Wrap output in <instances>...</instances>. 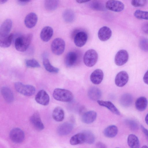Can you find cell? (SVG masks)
<instances>
[{"mask_svg":"<svg viewBox=\"0 0 148 148\" xmlns=\"http://www.w3.org/2000/svg\"><path fill=\"white\" fill-rule=\"evenodd\" d=\"M33 36L31 34L20 36L15 40L14 45L16 49L20 52L25 51L32 41Z\"/></svg>","mask_w":148,"mask_h":148,"instance_id":"1","label":"cell"},{"mask_svg":"<svg viewBox=\"0 0 148 148\" xmlns=\"http://www.w3.org/2000/svg\"><path fill=\"white\" fill-rule=\"evenodd\" d=\"M53 96L56 100L64 102H70L73 98V95L70 91L60 88H57L54 90Z\"/></svg>","mask_w":148,"mask_h":148,"instance_id":"2","label":"cell"},{"mask_svg":"<svg viewBox=\"0 0 148 148\" xmlns=\"http://www.w3.org/2000/svg\"><path fill=\"white\" fill-rule=\"evenodd\" d=\"M16 90L24 95L30 96L33 95L36 92L34 86L30 85L24 84L20 82H16L14 84Z\"/></svg>","mask_w":148,"mask_h":148,"instance_id":"3","label":"cell"},{"mask_svg":"<svg viewBox=\"0 0 148 148\" xmlns=\"http://www.w3.org/2000/svg\"><path fill=\"white\" fill-rule=\"evenodd\" d=\"M98 58L97 52L93 49L87 51L85 53L83 57V61L87 66L91 67L97 63Z\"/></svg>","mask_w":148,"mask_h":148,"instance_id":"4","label":"cell"},{"mask_svg":"<svg viewBox=\"0 0 148 148\" xmlns=\"http://www.w3.org/2000/svg\"><path fill=\"white\" fill-rule=\"evenodd\" d=\"M65 46V42L63 39L60 38H56L52 42L51 50L54 54L60 55L64 52Z\"/></svg>","mask_w":148,"mask_h":148,"instance_id":"5","label":"cell"},{"mask_svg":"<svg viewBox=\"0 0 148 148\" xmlns=\"http://www.w3.org/2000/svg\"><path fill=\"white\" fill-rule=\"evenodd\" d=\"M9 137L11 140L14 143H20L23 141L25 138V134L21 129L15 128L10 131Z\"/></svg>","mask_w":148,"mask_h":148,"instance_id":"6","label":"cell"},{"mask_svg":"<svg viewBox=\"0 0 148 148\" xmlns=\"http://www.w3.org/2000/svg\"><path fill=\"white\" fill-rule=\"evenodd\" d=\"M124 5L121 2L116 0H109L106 4V8L115 12H120L124 8Z\"/></svg>","mask_w":148,"mask_h":148,"instance_id":"7","label":"cell"},{"mask_svg":"<svg viewBox=\"0 0 148 148\" xmlns=\"http://www.w3.org/2000/svg\"><path fill=\"white\" fill-rule=\"evenodd\" d=\"M129 59V54L127 51L124 49L119 50L116 54L114 62L119 66L123 65L126 63Z\"/></svg>","mask_w":148,"mask_h":148,"instance_id":"8","label":"cell"},{"mask_svg":"<svg viewBox=\"0 0 148 148\" xmlns=\"http://www.w3.org/2000/svg\"><path fill=\"white\" fill-rule=\"evenodd\" d=\"M12 25V21L10 19H7L3 21L0 28V39L5 37L10 34Z\"/></svg>","mask_w":148,"mask_h":148,"instance_id":"9","label":"cell"},{"mask_svg":"<svg viewBox=\"0 0 148 148\" xmlns=\"http://www.w3.org/2000/svg\"><path fill=\"white\" fill-rule=\"evenodd\" d=\"M49 97L47 92L43 90H39L36 94L35 100L38 103L46 106L48 104L49 101Z\"/></svg>","mask_w":148,"mask_h":148,"instance_id":"10","label":"cell"},{"mask_svg":"<svg viewBox=\"0 0 148 148\" xmlns=\"http://www.w3.org/2000/svg\"><path fill=\"white\" fill-rule=\"evenodd\" d=\"M128 80L129 76L127 73L125 71H121L116 75L115 83L117 86L122 87L127 83Z\"/></svg>","mask_w":148,"mask_h":148,"instance_id":"11","label":"cell"},{"mask_svg":"<svg viewBox=\"0 0 148 148\" xmlns=\"http://www.w3.org/2000/svg\"><path fill=\"white\" fill-rule=\"evenodd\" d=\"M88 36L86 33L81 31L77 33L74 38V42L77 47H81L84 46L86 43Z\"/></svg>","mask_w":148,"mask_h":148,"instance_id":"12","label":"cell"},{"mask_svg":"<svg viewBox=\"0 0 148 148\" xmlns=\"http://www.w3.org/2000/svg\"><path fill=\"white\" fill-rule=\"evenodd\" d=\"M73 128V125L69 123H64L60 125L58 127L57 132L61 136H64L69 134Z\"/></svg>","mask_w":148,"mask_h":148,"instance_id":"13","label":"cell"},{"mask_svg":"<svg viewBox=\"0 0 148 148\" xmlns=\"http://www.w3.org/2000/svg\"><path fill=\"white\" fill-rule=\"evenodd\" d=\"M38 19V16L36 13L34 12L30 13L25 17V24L27 28H32L36 25Z\"/></svg>","mask_w":148,"mask_h":148,"instance_id":"14","label":"cell"},{"mask_svg":"<svg viewBox=\"0 0 148 148\" xmlns=\"http://www.w3.org/2000/svg\"><path fill=\"white\" fill-rule=\"evenodd\" d=\"M30 120L31 123L37 130H41L44 129V126L38 112H36L34 113L31 116Z\"/></svg>","mask_w":148,"mask_h":148,"instance_id":"15","label":"cell"},{"mask_svg":"<svg viewBox=\"0 0 148 148\" xmlns=\"http://www.w3.org/2000/svg\"><path fill=\"white\" fill-rule=\"evenodd\" d=\"M103 77V73L100 69L95 70L91 74L90 79L92 82L95 84H99L102 81Z\"/></svg>","mask_w":148,"mask_h":148,"instance_id":"16","label":"cell"},{"mask_svg":"<svg viewBox=\"0 0 148 148\" xmlns=\"http://www.w3.org/2000/svg\"><path fill=\"white\" fill-rule=\"evenodd\" d=\"M78 55L75 51L69 52L66 55L65 58V63L68 67H71L76 63L78 59Z\"/></svg>","mask_w":148,"mask_h":148,"instance_id":"17","label":"cell"},{"mask_svg":"<svg viewBox=\"0 0 148 148\" xmlns=\"http://www.w3.org/2000/svg\"><path fill=\"white\" fill-rule=\"evenodd\" d=\"M112 33L111 29L109 27L105 26L99 29L98 32V36L101 40L105 41L110 38Z\"/></svg>","mask_w":148,"mask_h":148,"instance_id":"18","label":"cell"},{"mask_svg":"<svg viewBox=\"0 0 148 148\" xmlns=\"http://www.w3.org/2000/svg\"><path fill=\"white\" fill-rule=\"evenodd\" d=\"M53 33V29L51 27L49 26L45 27L41 31L40 38L43 41L47 42L52 38Z\"/></svg>","mask_w":148,"mask_h":148,"instance_id":"19","label":"cell"},{"mask_svg":"<svg viewBox=\"0 0 148 148\" xmlns=\"http://www.w3.org/2000/svg\"><path fill=\"white\" fill-rule=\"evenodd\" d=\"M1 94L5 100L8 103H11L14 100V97L13 92L8 87H2L1 90Z\"/></svg>","mask_w":148,"mask_h":148,"instance_id":"20","label":"cell"},{"mask_svg":"<svg viewBox=\"0 0 148 148\" xmlns=\"http://www.w3.org/2000/svg\"><path fill=\"white\" fill-rule=\"evenodd\" d=\"M97 102L99 105L106 107L113 113L118 115L121 114L119 110L111 101L99 100Z\"/></svg>","mask_w":148,"mask_h":148,"instance_id":"21","label":"cell"},{"mask_svg":"<svg viewBox=\"0 0 148 148\" xmlns=\"http://www.w3.org/2000/svg\"><path fill=\"white\" fill-rule=\"evenodd\" d=\"M97 114L94 111L91 110L84 113L82 117V122L86 124H90L96 119Z\"/></svg>","mask_w":148,"mask_h":148,"instance_id":"22","label":"cell"},{"mask_svg":"<svg viewBox=\"0 0 148 148\" xmlns=\"http://www.w3.org/2000/svg\"><path fill=\"white\" fill-rule=\"evenodd\" d=\"M88 94L90 99L94 101H97L101 97L102 94L99 89L94 86L91 87L89 89Z\"/></svg>","mask_w":148,"mask_h":148,"instance_id":"23","label":"cell"},{"mask_svg":"<svg viewBox=\"0 0 148 148\" xmlns=\"http://www.w3.org/2000/svg\"><path fill=\"white\" fill-rule=\"evenodd\" d=\"M64 111L61 107H56L53 110L52 113V116L55 121L58 122L62 121L64 119Z\"/></svg>","mask_w":148,"mask_h":148,"instance_id":"24","label":"cell"},{"mask_svg":"<svg viewBox=\"0 0 148 148\" xmlns=\"http://www.w3.org/2000/svg\"><path fill=\"white\" fill-rule=\"evenodd\" d=\"M148 105L147 99L144 97H141L138 98L135 102L136 109L139 111H143L146 108Z\"/></svg>","mask_w":148,"mask_h":148,"instance_id":"25","label":"cell"},{"mask_svg":"<svg viewBox=\"0 0 148 148\" xmlns=\"http://www.w3.org/2000/svg\"><path fill=\"white\" fill-rule=\"evenodd\" d=\"M85 142V136L83 132L75 134L71 137L70 140V144L73 145L81 144Z\"/></svg>","mask_w":148,"mask_h":148,"instance_id":"26","label":"cell"},{"mask_svg":"<svg viewBox=\"0 0 148 148\" xmlns=\"http://www.w3.org/2000/svg\"><path fill=\"white\" fill-rule=\"evenodd\" d=\"M118 132L117 127L114 125H110L106 128L103 131L104 135L106 137L112 138L117 135Z\"/></svg>","mask_w":148,"mask_h":148,"instance_id":"27","label":"cell"},{"mask_svg":"<svg viewBox=\"0 0 148 148\" xmlns=\"http://www.w3.org/2000/svg\"><path fill=\"white\" fill-rule=\"evenodd\" d=\"M127 144L132 148H138L140 146V143L138 137L133 134H130L127 138Z\"/></svg>","mask_w":148,"mask_h":148,"instance_id":"28","label":"cell"},{"mask_svg":"<svg viewBox=\"0 0 148 148\" xmlns=\"http://www.w3.org/2000/svg\"><path fill=\"white\" fill-rule=\"evenodd\" d=\"M133 100L132 95L128 93L123 95L120 99V102L121 105L125 107L130 106L132 103Z\"/></svg>","mask_w":148,"mask_h":148,"instance_id":"29","label":"cell"},{"mask_svg":"<svg viewBox=\"0 0 148 148\" xmlns=\"http://www.w3.org/2000/svg\"><path fill=\"white\" fill-rule=\"evenodd\" d=\"M43 63L45 69L48 72L55 73H58L59 69L52 65L47 58L44 57Z\"/></svg>","mask_w":148,"mask_h":148,"instance_id":"30","label":"cell"},{"mask_svg":"<svg viewBox=\"0 0 148 148\" xmlns=\"http://www.w3.org/2000/svg\"><path fill=\"white\" fill-rule=\"evenodd\" d=\"M13 37V34H10L7 36L0 39V47L4 48L10 47L11 44Z\"/></svg>","mask_w":148,"mask_h":148,"instance_id":"31","label":"cell"},{"mask_svg":"<svg viewBox=\"0 0 148 148\" xmlns=\"http://www.w3.org/2000/svg\"><path fill=\"white\" fill-rule=\"evenodd\" d=\"M59 4L58 0H45L44 5L48 10L51 11L55 10Z\"/></svg>","mask_w":148,"mask_h":148,"instance_id":"32","label":"cell"},{"mask_svg":"<svg viewBox=\"0 0 148 148\" xmlns=\"http://www.w3.org/2000/svg\"><path fill=\"white\" fill-rule=\"evenodd\" d=\"M85 138V143L91 144L94 143L95 138L94 134L88 130H85L83 132Z\"/></svg>","mask_w":148,"mask_h":148,"instance_id":"33","label":"cell"},{"mask_svg":"<svg viewBox=\"0 0 148 148\" xmlns=\"http://www.w3.org/2000/svg\"><path fill=\"white\" fill-rule=\"evenodd\" d=\"M74 12L70 10H66L63 14V17L64 20L66 22L70 23L72 22L74 18Z\"/></svg>","mask_w":148,"mask_h":148,"instance_id":"34","label":"cell"},{"mask_svg":"<svg viewBox=\"0 0 148 148\" xmlns=\"http://www.w3.org/2000/svg\"><path fill=\"white\" fill-rule=\"evenodd\" d=\"M134 16L139 19L148 20V12L136 10L134 13Z\"/></svg>","mask_w":148,"mask_h":148,"instance_id":"35","label":"cell"},{"mask_svg":"<svg viewBox=\"0 0 148 148\" xmlns=\"http://www.w3.org/2000/svg\"><path fill=\"white\" fill-rule=\"evenodd\" d=\"M25 64L27 66L31 68H38L40 66L38 62L34 59L26 60Z\"/></svg>","mask_w":148,"mask_h":148,"instance_id":"36","label":"cell"},{"mask_svg":"<svg viewBox=\"0 0 148 148\" xmlns=\"http://www.w3.org/2000/svg\"><path fill=\"white\" fill-rule=\"evenodd\" d=\"M140 48L143 51H148V39L146 38H143L140 40L139 43Z\"/></svg>","mask_w":148,"mask_h":148,"instance_id":"37","label":"cell"},{"mask_svg":"<svg viewBox=\"0 0 148 148\" xmlns=\"http://www.w3.org/2000/svg\"><path fill=\"white\" fill-rule=\"evenodd\" d=\"M147 1V0H132L131 4L135 7H143L146 5Z\"/></svg>","mask_w":148,"mask_h":148,"instance_id":"38","label":"cell"},{"mask_svg":"<svg viewBox=\"0 0 148 148\" xmlns=\"http://www.w3.org/2000/svg\"><path fill=\"white\" fill-rule=\"evenodd\" d=\"M93 8L97 10H103L104 9V8L102 4L100 3H95L93 4L92 7Z\"/></svg>","mask_w":148,"mask_h":148,"instance_id":"39","label":"cell"},{"mask_svg":"<svg viewBox=\"0 0 148 148\" xmlns=\"http://www.w3.org/2000/svg\"><path fill=\"white\" fill-rule=\"evenodd\" d=\"M142 30L144 32L148 34V23L143 25L142 27Z\"/></svg>","mask_w":148,"mask_h":148,"instance_id":"40","label":"cell"},{"mask_svg":"<svg viewBox=\"0 0 148 148\" xmlns=\"http://www.w3.org/2000/svg\"><path fill=\"white\" fill-rule=\"evenodd\" d=\"M144 82L148 85V70L145 73L143 78Z\"/></svg>","mask_w":148,"mask_h":148,"instance_id":"41","label":"cell"},{"mask_svg":"<svg viewBox=\"0 0 148 148\" xmlns=\"http://www.w3.org/2000/svg\"><path fill=\"white\" fill-rule=\"evenodd\" d=\"M96 147L97 148H106V145L104 143L101 142H97L96 145Z\"/></svg>","mask_w":148,"mask_h":148,"instance_id":"42","label":"cell"},{"mask_svg":"<svg viewBox=\"0 0 148 148\" xmlns=\"http://www.w3.org/2000/svg\"><path fill=\"white\" fill-rule=\"evenodd\" d=\"M141 128L143 133L148 139V130L145 128L142 125H141Z\"/></svg>","mask_w":148,"mask_h":148,"instance_id":"43","label":"cell"},{"mask_svg":"<svg viewBox=\"0 0 148 148\" xmlns=\"http://www.w3.org/2000/svg\"><path fill=\"white\" fill-rule=\"evenodd\" d=\"M91 0H76V1L79 3H82L88 2Z\"/></svg>","mask_w":148,"mask_h":148,"instance_id":"44","label":"cell"},{"mask_svg":"<svg viewBox=\"0 0 148 148\" xmlns=\"http://www.w3.org/2000/svg\"><path fill=\"white\" fill-rule=\"evenodd\" d=\"M145 120L146 123L147 125H148V113L146 116Z\"/></svg>","mask_w":148,"mask_h":148,"instance_id":"45","label":"cell"},{"mask_svg":"<svg viewBox=\"0 0 148 148\" xmlns=\"http://www.w3.org/2000/svg\"><path fill=\"white\" fill-rule=\"evenodd\" d=\"M8 0H0V3L1 4H4L6 3Z\"/></svg>","mask_w":148,"mask_h":148,"instance_id":"46","label":"cell"},{"mask_svg":"<svg viewBox=\"0 0 148 148\" xmlns=\"http://www.w3.org/2000/svg\"><path fill=\"white\" fill-rule=\"evenodd\" d=\"M20 2H29L30 0H18Z\"/></svg>","mask_w":148,"mask_h":148,"instance_id":"47","label":"cell"},{"mask_svg":"<svg viewBox=\"0 0 148 148\" xmlns=\"http://www.w3.org/2000/svg\"><path fill=\"white\" fill-rule=\"evenodd\" d=\"M142 148H148V147L146 145H144L142 147Z\"/></svg>","mask_w":148,"mask_h":148,"instance_id":"48","label":"cell"}]
</instances>
